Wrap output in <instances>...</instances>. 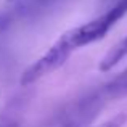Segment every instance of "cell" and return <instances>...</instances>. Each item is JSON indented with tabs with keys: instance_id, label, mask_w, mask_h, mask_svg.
Wrapping results in <instances>:
<instances>
[{
	"instance_id": "obj_4",
	"label": "cell",
	"mask_w": 127,
	"mask_h": 127,
	"mask_svg": "<svg viewBox=\"0 0 127 127\" xmlns=\"http://www.w3.org/2000/svg\"><path fill=\"white\" fill-rule=\"evenodd\" d=\"M126 56H127V37L122 39L119 43H116V45L105 55V58L100 63V69H101V71H109V69L114 68L121 60H124Z\"/></svg>"
},
{
	"instance_id": "obj_7",
	"label": "cell",
	"mask_w": 127,
	"mask_h": 127,
	"mask_svg": "<svg viewBox=\"0 0 127 127\" xmlns=\"http://www.w3.org/2000/svg\"><path fill=\"white\" fill-rule=\"evenodd\" d=\"M66 127V126H64ZM68 127H77V126H76V124H72V126H68Z\"/></svg>"
},
{
	"instance_id": "obj_6",
	"label": "cell",
	"mask_w": 127,
	"mask_h": 127,
	"mask_svg": "<svg viewBox=\"0 0 127 127\" xmlns=\"http://www.w3.org/2000/svg\"><path fill=\"white\" fill-rule=\"evenodd\" d=\"M0 127H18L16 122H0Z\"/></svg>"
},
{
	"instance_id": "obj_5",
	"label": "cell",
	"mask_w": 127,
	"mask_h": 127,
	"mask_svg": "<svg viewBox=\"0 0 127 127\" xmlns=\"http://www.w3.org/2000/svg\"><path fill=\"white\" fill-rule=\"evenodd\" d=\"M126 122V116H118V118H113L109 121L103 122V124L96 126V127H122Z\"/></svg>"
},
{
	"instance_id": "obj_1",
	"label": "cell",
	"mask_w": 127,
	"mask_h": 127,
	"mask_svg": "<svg viewBox=\"0 0 127 127\" xmlns=\"http://www.w3.org/2000/svg\"><path fill=\"white\" fill-rule=\"evenodd\" d=\"M126 13H127V0H119L114 6H111L101 16H98V18L92 19V21L85 23V24L77 26V28L64 32V35L74 50L82 48V47L89 45V43H93V42L100 40V39H103L109 32V29Z\"/></svg>"
},
{
	"instance_id": "obj_2",
	"label": "cell",
	"mask_w": 127,
	"mask_h": 127,
	"mask_svg": "<svg viewBox=\"0 0 127 127\" xmlns=\"http://www.w3.org/2000/svg\"><path fill=\"white\" fill-rule=\"evenodd\" d=\"M72 52H74V48L69 45V42L66 40L64 35H61V37L53 43L34 64H31L24 72H23L21 84L23 85H29V84H32V82L39 81V79L43 77V76H47L48 72L58 69L60 66L71 56Z\"/></svg>"
},
{
	"instance_id": "obj_3",
	"label": "cell",
	"mask_w": 127,
	"mask_h": 127,
	"mask_svg": "<svg viewBox=\"0 0 127 127\" xmlns=\"http://www.w3.org/2000/svg\"><path fill=\"white\" fill-rule=\"evenodd\" d=\"M127 95V68L121 71L116 77H113L109 82H106L101 89H98L90 100H85L82 105L90 108L95 105H101V103L108 101V100H116L122 98Z\"/></svg>"
}]
</instances>
